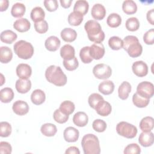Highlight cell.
Returning <instances> with one entry per match:
<instances>
[{"instance_id": "1", "label": "cell", "mask_w": 154, "mask_h": 154, "mask_svg": "<svg viewBox=\"0 0 154 154\" xmlns=\"http://www.w3.org/2000/svg\"><path fill=\"white\" fill-rule=\"evenodd\" d=\"M88 39L95 43H101L105 38V33L100 23L95 20H88L84 25Z\"/></svg>"}, {"instance_id": "2", "label": "cell", "mask_w": 154, "mask_h": 154, "mask_svg": "<svg viewBox=\"0 0 154 154\" xmlns=\"http://www.w3.org/2000/svg\"><path fill=\"white\" fill-rule=\"evenodd\" d=\"M46 80L55 85L63 86L67 82V76L60 66L51 65L45 71Z\"/></svg>"}, {"instance_id": "3", "label": "cell", "mask_w": 154, "mask_h": 154, "mask_svg": "<svg viewBox=\"0 0 154 154\" xmlns=\"http://www.w3.org/2000/svg\"><path fill=\"white\" fill-rule=\"evenodd\" d=\"M123 42V49L131 57L136 58L141 55L143 47L136 36L127 35L124 38Z\"/></svg>"}, {"instance_id": "4", "label": "cell", "mask_w": 154, "mask_h": 154, "mask_svg": "<svg viewBox=\"0 0 154 154\" xmlns=\"http://www.w3.org/2000/svg\"><path fill=\"white\" fill-rule=\"evenodd\" d=\"M81 146L85 154H99L100 153L99 139L93 134H86L82 137Z\"/></svg>"}, {"instance_id": "5", "label": "cell", "mask_w": 154, "mask_h": 154, "mask_svg": "<svg viewBox=\"0 0 154 154\" xmlns=\"http://www.w3.org/2000/svg\"><path fill=\"white\" fill-rule=\"evenodd\" d=\"M14 53L24 60L29 59L34 54V48L31 43L25 40H20L16 42L13 46Z\"/></svg>"}, {"instance_id": "6", "label": "cell", "mask_w": 154, "mask_h": 154, "mask_svg": "<svg viewBox=\"0 0 154 154\" xmlns=\"http://www.w3.org/2000/svg\"><path fill=\"white\" fill-rule=\"evenodd\" d=\"M117 133L126 138H133L137 134L136 126L126 122H120L116 126Z\"/></svg>"}, {"instance_id": "7", "label": "cell", "mask_w": 154, "mask_h": 154, "mask_svg": "<svg viewBox=\"0 0 154 154\" xmlns=\"http://www.w3.org/2000/svg\"><path fill=\"white\" fill-rule=\"evenodd\" d=\"M93 73L96 78L99 79H106L111 76L112 74V69L109 66L100 63L94 66Z\"/></svg>"}, {"instance_id": "8", "label": "cell", "mask_w": 154, "mask_h": 154, "mask_svg": "<svg viewBox=\"0 0 154 154\" xmlns=\"http://www.w3.org/2000/svg\"><path fill=\"white\" fill-rule=\"evenodd\" d=\"M136 93L143 97L150 99L154 94L153 84L149 81H143L138 84Z\"/></svg>"}, {"instance_id": "9", "label": "cell", "mask_w": 154, "mask_h": 154, "mask_svg": "<svg viewBox=\"0 0 154 154\" xmlns=\"http://www.w3.org/2000/svg\"><path fill=\"white\" fill-rule=\"evenodd\" d=\"M90 55L93 59L100 60L105 54V48L102 43H94L90 46Z\"/></svg>"}, {"instance_id": "10", "label": "cell", "mask_w": 154, "mask_h": 154, "mask_svg": "<svg viewBox=\"0 0 154 154\" xmlns=\"http://www.w3.org/2000/svg\"><path fill=\"white\" fill-rule=\"evenodd\" d=\"M134 73L139 77H143L148 73V66L143 61H137L132 66Z\"/></svg>"}, {"instance_id": "11", "label": "cell", "mask_w": 154, "mask_h": 154, "mask_svg": "<svg viewBox=\"0 0 154 154\" xmlns=\"http://www.w3.org/2000/svg\"><path fill=\"white\" fill-rule=\"evenodd\" d=\"M79 135V132L78 130L72 126L66 128L63 132L64 140L69 143L76 142L78 140Z\"/></svg>"}, {"instance_id": "12", "label": "cell", "mask_w": 154, "mask_h": 154, "mask_svg": "<svg viewBox=\"0 0 154 154\" xmlns=\"http://www.w3.org/2000/svg\"><path fill=\"white\" fill-rule=\"evenodd\" d=\"M12 109L17 115L23 116L28 112L29 106L26 102L19 100L13 103Z\"/></svg>"}, {"instance_id": "13", "label": "cell", "mask_w": 154, "mask_h": 154, "mask_svg": "<svg viewBox=\"0 0 154 154\" xmlns=\"http://www.w3.org/2000/svg\"><path fill=\"white\" fill-rule=\"evenodd\" d=\"M106 9L101 4H95L91 8V14L96 20H102L106 15Z\"/></svg>"}, {"instance_id": "14", "label": "cell", "mask_w": 154, "mask_h": 154, "mask_svg": "<svg viewBox=\"0 0 154 154\" xmlns=\"http://www.w3.org/2000/svg\"><path fill=\"white\" fill-rule=\"evenodd\" d=\"M16 74L20 79H28L32 73L31 66L27 64H19L16 67Z\"/></svg>"}, {"instance_id": "15", "label": "cell", "mask_w": 154, "mask_h": 154, "mask_svg": "<svg viewBox=\"0 0 154 154\" xmlns=\"http://www.w3.org/2000/svg\"><path fill=\"white\" fill-rule=\"evenodd\" d=\"M94 109L99 115L101 116H107L111 112L112 108L109 102L103 99L97 103Z\"/></svg>"}, {"instance_id": "16", "label": "cell", "mask_w": 154, "mask_h": 154, "mask_svg": "<svg viewBox=\"0 0 154 154\" xmlns=\"http://www.w3.org/2000/svg\"><path fill=\"white\" fill-rule=\"evenodd\" d=\"M138 142L143 147L151 146L154 142V135L153 132H143L140 134L138 138Z\"/></svg>"}, {"instance_id": "17", "label": "cell", "mask_w": 154, "mask_h": 154, "mask_svg": "<svg viewBox=\"0 0 154 154\" xmlns=\"http://www.w3.org/2000/svg\"><path fill=\"white\" fill-rule=\"evenodd\" d=\"M16 90L22 94L29 91L31 88V82L28 79H19L15 84Z\"/></svg>"}, {"instance_id": "18", "label": "cell", "mask_w": 154, "mask_h": 154, "mask_svg": "<svg viewBox=\"0 0 154 154\" xmlns=\"http://www.w3.org/2000/svg\"><path fill=\"white\" fill-rule=\"evenodd\" d=\"M60 45L61 42L60 39L55 35L49 37L45 42V46L46 49L52 52L56 51L60 48Z\"/></svg>"}, {"instance_id": "19", "label": "cell", "mask_w": 154, "mask_h": 154, "mask_svg": "<svg viewBox=\"0 0 154 154\" xmlns=\"http://www.w3.org/2000/svg\"><path fill=\"white\" fill-rule=\"evenodd\" d=\"M31 27L29 21L26 18H20L14 21L13 23V28L20 32H24L28 31Z\"/></svg>"}, {"instance_id": "20", "label": "cell", "mask_w": 154, "mask_h": 154, "mask_svg": "<svg viewBox=\"0 0 154 154\" xmlns=\"http://www.w3.org/2000/svg\"><path fill=\"white\" fill-rule=\"evenodd\" d=\"M88 116L85 112L83 111L77 112L73 117V123L79 127H84L86 126L88 123Z\"/></svg>"}, {"instance_id": "21", "label": "cell", "mask_w": 154, "mask_h": 154, "mask_svg": "<svg viewBox=\"0 0 154 154\" xmlns=\"http://www.w3.org/2000/svg\"><path fill=\"white\" fill-rule=\"evenodd\" d=\"M99 91L104 95L111 94L114 90V84L112 81L106 80L101 82L98 86Z\"/></svg>"}, {"instance_id": "22", "label": "cell", "mask_w": 154, "mask_h": 154, "mask_svg": "<svg viewBox=\"0 0 154 154\" xmlns=\"http://www.w3.org/2000/svg\"><path fill=\"white\" fill-rule=\"evenodd\" d=\"M62 39L66 42H72L76 40L77 33L75 30L71 28H64L60 33Z\"/></svg>"}, {"instance_id": "23", "label": "cell", "mask_w": 154, "mask_h": 154, "mask_svg": "<svg viewBox=\"0 0 154 154\" xmlns=\"http://www.w3.org/2000/svg\"><path fill=\"white\" fill-rule=\"evenodd\" d=\"M46 99L45 92L40 89H36L32 91L31 94V100L32 102L37 105L42 104Z\"/></svg>"}, {"instance_id": "24", "label": "cell", "mask_w": 154, "mask_h": 154, "mask_svg": "<svg viewBox=\"0 0 154 154\" xmlns=\"http://www.w3.org/2000/svg\"><path fill=\"white\" fill-rule=\"evenodd\" d=\"M131 91V85L127 81H123L118 88L119 97L122 100H126Z\"/></svg>"}, {"instance_id": "25", "label": "cell", "mask_w": 154, "mask_h": 154, "mask_svg": "<svg viewBox=\"0 0 154 154\" xmlns=\"http://www.w3.org/2000/svg\"><path fill=\"white\" fill-rule=\"evenodd\" d=\"M139 126L143 132L151 131L154 126L153 118L150 116H147L143 118L140 122Z\"/></svg>"}, {"instance_id": "26", "label": "cell", "mask_w": 154, "mask_h": 154, "mask_svg": "<svg viewBox=\"0 0 154 154\" xmlns=\"http://www.w3.org/2000/svg\"><path fill=\"white\" fill-rule=\"evenodd\" d=\"M75 49L70 45L66 44L60 49V55L64 60H70L75 57Z\"/></svg>"}, {"instance_id": "27", "label": "cell", "mask_w": 154, "mask_h": 154, "mask_svg": "<svg viewBox=\"0 0 154 154\" xmlns=\"http://www.w3.org/2000/svg\"><path fill=\"white\" fill-rule=\"evenodd\" d=\"M17 34L11 30H4L1 33V40L7 44H11L17 39Z\"/></svg>"}, {"instance_id": "28", "label": "cell", "mask_w": 154, "mask_h": 154, "mask_svg": "<svg viewBox=\"0 0 154 154\" xmlns=\"http://www.w3.org/2000/svg\"><path fill=\"white\" fill-rule=\"evenodd\" d=\"M30 16L32 20L35 23L44 20L45 13L42 7H35L32 9L30 13Z\"/></svg>"}, {"instance_id": "29", "label": "cell", "mask_w": 154, "mask_h": 154, "mask_svg": "<svg viewBox=\"0 0 154 154\" xmlns=\"http://www.w3.org/2000/svg\"><path fill=\"white\" fill-rule=\"evenodd\" d=\"M13 57L11 49L7 46H1L0 48V61L2 63H9Z\"/></svg>"}, {"instance_id": "30", "label": "cell", "mask_w": 154, "mask_h": 154, "mask_svg": "<svg viewBox=\"0 0 154 154\" xmlns=\"http://www.w3.org/2000/svg\"><path fill=\"white\" fill-rule=\"evenodd\" d=\"M40 131L45 136L52 137L54 136L57 133V128L54 124L46 123L42 125Z\"/></svg>"}, {"instance_id": "31", "label": "cell", "mask_w": 154, "mask_h": 154, "mask_svg": "<svg viewBox=\"0 0 154 154\" xmlns=\"http://www.w3.org/2000/svg\"><path fill=\"white\" fill-rule=\"evenodd\" d=\"M122 10L127 14H133L137 11V4L132 0L124 1L122 4Z\"/></svg>"}, {"instance_id": "32", "label": "cell", "mask_w": 154, "mask_h": 154, "mask_svg": "<svg viewBox=\"0 0 154 154\" xmlns=\"http://www.w3.org/2000/svg\"><path fill=\"white\" fill-rule=\"evenodd\" d=\"M25 5L20 2L14 4L11 7V14L14 17H21L25 13Z\"/></svg>"}, {"instance_id": "33", "label": "cell", "mask_w": 154, "mask_h": 154, "mask_svg": "<svg viewBox=\"0 0 154 154\" xmlns=\"http://www.w3.org/2000/svg\"><path fill=\"white\" fill-rule=\"evenodd\" d=\"M14 97V92L10 87H5L0 91L1 101L3 103L10 102Z\"/></svg>"}, {"instance_id": "34", "label": "cell", "mask_w": 154, "mask_h": 154, "mask_svg": "<svg viewBox=\"0 0 154 154\" xmlns=\"http://www.w3.org/2000/svg\"><path fill=\"white\" fill-rule=\"evenodd\" d=\"M88 8H89V4L87 1L78 0V1H76L74 4L73 11L79 12L84 16V15H85L88 12Z\"/></svg>"}, {"instance_id": "35", "label": "cell", "mask_w": 154, "mask_h": 154, "mask_svg": "<svg viewBox=\"0 0 154 154\" xmlns=\"http://www.w3.org/2000/svg\"><path fill=\"white\" fill-rule=\"evenodd\" d=\"M121 23V16L116 13H111L106 19V23L111 28H117L120 25Z\"/></svg>"}, {"instance_id": "36", "label": "cell", "mask_w": 154, "mask_h": 154, "mask_svg": "<svg viewBox=\"0 0 154 154\" xmlns=\"http://www.w3.org/2000/svg\"><path fill=\"white\" fill-rule=\"evenodd\" d=\"M67 19L70 25L78 26L83 20V15L79 12L73 11L69 14Z\"/></svg>"}, {"instance_id": "37", "label": "cell", "mask_w": 154, "mask_h": 154, "mask_svg": "<svg viewBox=\"0 0 154 154\" xmlns=\"http://www.w3.org/2000/svg\"><path fill=\"white\" fill-rule=\"evenodd\" d=\"M75 109V106L73 102L70 100H64L60 105L59 109L64 114L69 116L72 114Z\"/></svg>"}, {"instance_id": "38", "label": "cell", "mask_w": 154, "mask_h": 154, "mask_svg": "<svg viewBox=\"0 0 154 154\" xmlns=\"http://www.w3.org/2000/svg\"><path fill=\"white\" fill-rule=\"evenodd\" d=\"M132 102L135 106L138 108L146 107L150 102V99L141 97L137 93H134L132 96Z\"/></svg>"}, {"instance_id": "39", "label": "cell", "mask_w": 154, "mask_h": 154, "mask_svg": "<svg viewBox=\"0 0 154 154\" xmlns=\"http://www.w3.org/2000/svg\"><path fill=\"white\" fill-rule=\"evenodd\" d=\"M123 40L117 36H112L108 40V45L112 50H119L123 47Z\"/></svg>"}, {"instance_id": "40", "label": "cell", "mask_w": 154, "mask_h": 154, "mask_svg": "<svg viewBox=\"0 0 154 154\" xmlns=\"http://www.w3.org/2000/svg\"><path fill=\"white\" fill-rule=\"evenodd\" d=\"M125 26L128 31H135L140 27V22L137 17H132L126 20Z\"/></svg>"}, {"instance_id": "41", "label": "cell", "mask_w": 154, "mask_h": 154, "mask_svg": "<svg viewBox=\"0 0 154 154\" xmlns=\"http://www.w3.org/2000/svg\"><path fill=\"white\" fill-rule=\"evenodd\" d=\"M90 46H84L81 49L79 52V57L82 61L85 64H88L93 61V58L90 55Z\"/></svg>"}, {"instance_id": "42", "label": "cell", "mask_w": 154, "mask_h": 154, "mask_svg": "<svg viewBox=\"0 0 154 154\" xmlns=\"http://www.w3.org/2000/svg\"><path fill=\"white\" fill-rule=\"evenodd\" d=\"M63 66L65 69L69 71H72L76 69L79 66V63L76 57L70 60H64Z\"/></svg>"}, {"instance_id": "43", "label": "cell", "mask_w": 154, "mask_h": 154, "mask_svg": "<svg viewBox=\"0 0 154 154\" xmlns=\"http://www.w3.org/2000/svg\"><path fill=\"white\" fill-rule=\"evenodd\" d=\"M11 133V126L7 122L0 123V136L1 137H7Z\"/></svg>"}, {"instance_id": "44", "label": "cell", "mask_w": 154, "mask_h": 154, "mask_svg": "<svg viewBox=\"0 0 154 154\" xmlns=\"http://www.w3.org/2000/svg\"><path fill=\"white\" fill-rule=\"evenodd\" d=\"M53 118L56 122L62 124L66 123L68 120L69 116L63 113L59 109H57L54 112Z\"/></svg>"}, {"instance_id": "45", "label": "cell", "mask_w": 154, "mask_h": 154, "mask_svg": "<svg viewBox=\"0 0 154 154\" xmlns=\"http://www.w3.org/2000/svg\"><path fill=\"white\" fill-rule=\"evenodd\" d=\"M103 99V98L100 94L94 93H92L89 96L88 99V102L90 107H91L93 109H95L97 103L100 101L102 100Z\"/></svg>"}, {"instance_id": "46", "label": "cell", "mask_w": 154, "mask_h": 154, "mask_svg": "<svg viewBox=\"0 0 154 154\" xmlns=\"http://www.w3.org/2000/svg\"><path fill=\"white\" fill-rule=\"evenodd\" d=\"M92 127L93 129L98 132H103L106 130V123L101 119H96L92 123Z\"/></svg>"}, {"instance_id": "47", "label": "cell", "mask_w": 154, "mask_h": 154, "mask_svg": "<svg viewBox=\"0 0 154 154\" xmlns=\"http://www.w3.org/2000/svg\"><path fill=\"white\" fill-rule=\"evenodd\" d=\"M125 154H138L141 153V148L138 144L132 143L128 144L124 149Z\"/></svg>"}, {"instance_id": "48", "label": "cell", "mask_w": 154, "mask_h": 154, "mask_svg": "<svg viewBox=\"0 0 154 154\" xmlns=\"http://www.w3.org/2000/svg\"><path fill=\"white\" fill-rule=\"evenodd\" d=\"M48 22L43 20L42 21L34 23V28L35 31L39 34H44L48 30Z\"/></svg>"}, {"instance_id": "49", "label": "cell", "mask_w": 154, "mask_h": 154, "mask_svg": "<svg viewBox=\"0 0 154 154\" xmlns=\"http://www.w3.org/2000/svg\"><path fill=\"white\" fill-rule=\"evenodd\" d=\"M144 42L146 45H153L154 43V29L151 28L150 29L146 31L143 35Z\"/></svg>"}, {"instance_id": "50", "label": "cell", "mask_w": 154, "mask_h": 154, "mask_svg": "<svg viewBox=\"0 0 154 154\" xmlns=\"http://www.w3.org/2000/svg\"><path fill=\"white\" fill-rule=\"evenodd\" d=\"M43 4L46 10L51 12L55 11L58 7L57 0H45L43 1Z\"/></svg>"}, {"instance_id": "51", "label": "cell", "mask_w": 154, "mask_h": 154, "mask_svg": "<svg viewBox=\"0 0 154 154\" xmlns=\"http://www.w3.org/2000/svg\"><path fill=\"white\" fill-rule=\"evenodd\" d=\"M12 152V147L10 144L6 141L0 142V153L10 154Z\"/></svg>"}, {"instance_id": "52", "label": "cell", "mask_w": 154, "mask_h": 154, "mask_svg": "<svg viewBox=\"0 0 154 154\" xmlns=\"http://www.w3.org/2000/svg\"><path fill=\"white\" fill-rule=\"evenodd\" d=\"M147 20L152 25H154V9L152 8L149 10L146 14Z\"/></svg>"}, {"instance_id": "53", "label": "cell", "mask_w": 154, "mask_h": 154, "mask_svg": "<svg viewBox=\"0 0 154 154\" xmlns=\"http://www.w3.org/2000/svg\"><path fill=\"white\" fill-rule=\"evenodd\" d=\"M66 154H79L80 151L79 149L75 146H70L67 148L65 152Z\"/></svg>"}, {"instance_id": "54", "label": "cell", "mask_w": 154, "mask_h": 154, "mask_svg": "<svg viewBox=\"0 0 154 154\" xmlns=\"http://www.w3.org/2000/svg\"><path fill=\"white\" fill-rule=\"evenodd\" d=\"M9 5V1L8 0H1L0 1V11H5Z\"/></svg>"}, {"instance_id": "55", "label": "cell", "mask_w": 154, "mask_h": 154, "mask_svg": "<svg viewBox=\"0 0 154 154\" xmlns=\"http://www.w3.org/2000/svg\"><path fill=\"white\" fill-rule=\"evenodd\" d=\"M61 6L64 8H69L72 2V0H60V1Z\"/></svg>"}, {"instance_id": "56", "label": "cell", "mask_w": 154, "mask_h": 154, "mask_svg": "<svg viewBox=\"0 0 154 154\" xmlns=\"http://www.w3.org/2000/svg\"><path fill=\"white\" fill-rule=\"evenodd\" d=\"M1 85H2L3 84H4V82H5V79H4V76H3V75L1 73Z\"/></svg>"}]
</instances>
